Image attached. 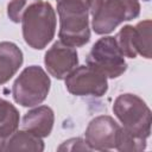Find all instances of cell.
Here are the masks:
<instances>
[{
	"label": "cell",
	"mask_w": 152,
	"mask_h": 152,
	"mask_svg": "<svg viewBox=\"0 0 152 152\" xmlns=\"http://www.w3.org/2000/svg\"><path fill=\"white\" fill-rule=\"evenodd\" d=\"M20 23L25 43L34 50H43L55 37L57 19L49 1L33 0L24 11Z\"/></svg>",
	"instance_id": "cell-1"
},
{
	"label": "cell",
	"mask_w": 152,
	"mask_h": 152,
	"mask_svg": "<svg viewBox=\"0 0 152 152\" xmlns=\"http://www.w3.org/2000/svg\"><path fill=\"white\" fill-rule=\"evenodd\" d=\"M59 17V40L72 48H81L90 40L89 1L56 0Z\"/></svg>",
	"instance_id": "cell-2"
},
{
	"label": "cell",
	"mask_w": 152,
	"mask_h": 152,
	"mask_svg": "<svg viewBox=\"0 0 152 152\" xmlns=\"http://www.w3.org/2000/svg\"><path fill=\"white\" fill-rule=\"evenodd\" d=\"M91 28L96 34H108L121 23L140 14L138 0H88Z\"/></svg>",
	"instance_id": "cell-3"
},
{
	"label": "cell",
	"mask_w": 152,
	"mask_h": 152,
	"mask_svg": "<svg viewBox=\"0 0 152 152\" xmlns=\"http://www.w3.org/2000/svg\"><path fill=\"white\" fill-rule=\"evenodd\" d=\"M113 113L128 132L147 139L151 134L152 114L146 102L138 95H119L113 103Z\"/></svg>",
	"instance_id": "cell-4"
},
{
	"label": "cell",
	"mask_w": 152,
	"mask_h": 152,
	"mask_svg": "<svg viewBox=\"0 0 152 152\" xmlns=\"http://www.w3.org/2000/svg\"><path fill=\"white\" fill-rule=\"evenodd\" d=\"M51 81L45 70L39 65L26 66L12 86L13 100L23 107L40 104L50 91Z\"/></svg>",
	"instance_id": "cell-5"
},
{
	"label": "cell",
	"mask_w": 152,
	"mask_h": 152,
	"mask_svg": "<svg viewBox=\"0 0 152 152\" xmlns=\"http://www.w3.org/2000/svg\"><path fill=\"white\" fill-rule=\"evenodd\" d=\"M86 63L107 78H118L127 70L125 56L120 51L115 37L112 36H104L95 42Z\"/></svg>",
	"instance_id": "cell-6"
},
{
	"label": "cell",
	"mask_w": 152,
	"mask_h": 152,
	"mask_svg": "<svg viewBox=\"0 0 152 152\" xmlns=\"http://www.w3.org/2000/svg\"><path fill=\"white\" fill-rule=\"evenodd\" d=\"M64 80L68 91L75 96L101 97L108 90L107 77L89 65H77Z\"/></svg>",
	"instance_id": "cell-7"
},
{
	"label": "cell",
	"mask_w": 152,
	"mask_h": 152,
	"mask_svg": "<svg viewBox=\"0 0 152 152\" xmlns=\"http://www.w3.org/2000/svg\"><path fill=\"white\" fill-rule=\"evenodd\" d=\"M120 127L112 116L99 115L88 124L84 132V140L93 151L115 148Z\"/></svg>",
	"instance_id": "cell-8"
},
{
	"label": "cell",
	"mask_w": 152,
	"mask_h": 152,
	"mask_svg": "<svg viewBox=\"0 0 152 152\" xmlns=\"http://www.w3.org/2000/svg\"><path fill=\"white\" fill-rule=\"evenodd\" d=\"M44 64L52 77L64 80L78 65V55L75 48L57 40L45 52Z\"/></svg>",
	"instance_id": "cell-9"
},
{
	"label": "cell",
	"mask_w": 152,
	"mask_h": 152,
	"mask_svg": "<svg viewBox=\"0 0 152 152\" xmlns=\"http://www.w3.org/2000/svg\"><path fill=\"white\" fill-rule=\"evenodd\" d=\"M55 122V113L49 106H38L28 110L21 120L23 129H26L40 138L49 137Z\"/></svg>",
	"instance_id": "cell-10"
},
{
	"label": "cell",
	"mask_w": 152,
	"mask_h": 152,
	"mask_svg": "<svg viewBox=\"0 0 152 152\" xmlns=\"http://www.w3.org/2000/svg\"><path fill=\"white\" fill-rule=\"evenodd\" d=\"M24 62L23 51L12 42L0 43V86L7 83Z\"/></svg>",
	"instance_id": "cell-11"
},
{
	"label": "cell",
	"mask_w": 152,
	"mask_h": 152,
	"mask_svg": "<svg viewBox=\"0 0 152 152\" xmlns=\"http://www.w3.org/2000/svg\"><path fill=\"white\" fill-rule=\"evenodd\" d=\"M0 151H33L42 152L44 151V141L40 137L26 131L20 129L13 132L10 137H7L1 146Z\"/></svg>",
	"instance_id": "cell-12"
},
{
	"label": "cell",
	"mask_w": 152,
	"mask_h": 152,
	"mask_svg": "<svg viewBox=\"0 0 152 152\" xmlns=\"http://www.w3.org/2000/svg\"><path fill=\"white\" fill-rule=\"evenodd\" d=\"M19 112L7 100L0 97V140L4 141L19 127ZM2 144V142H1Z\"/></svg>",
	"instance_id": "cell-13"
},
{
	"label": "cell",
	"mask_w": 152,
	"mask_h": 152,
	"mask_svg": "<svg viewBox=\"0 0 152 152\" xmlns=\"http://www.w3.org/2000/svg\"><path fill=\"white\" fill-rule=\"evenodd\" d=\"M151 27L150 19L139 21L133 30V43L138 55L150 59L151 58Z\"/></svg>",
	"instance_id": "cell-14"
},
{
	"label": "cell",
	"mask_w": 152,
	"mask_h": 152,
	"mask_svg": "<svg viewBox=\"0 0 152 152\" xmlns=\"http://www.w3.org/2000/svg\"><path fill=\"white\" fill-rule=\"evenodd\" d=\"M115 148L120 152H140L146 148V139L120 127Z\"/></svg>",
	"instance_id": "cell-15"
},
{
	"label": "cell",
	"mask_w": 152,
	"mask_h": 152,
	"mask_svg": "<svg viewBox=\"0 0 152 152\" xmlns=\"http://www.w3.org/2000/svg\"><path fill=\"white\" fill-rule=\"evenodd\" d=\"M133 30L134 26L132 25H125L115 36V40L118 43V46L122 55L128 58H135L138 56L134 43H133Z\"/></svg>",
	"instance_id": "cell-16"
},
{
	"label": "cell",
	"mask_w": 152,
	"mask_h": 152,
	"mask_svg": "<svg viewBox=\"0 0 152 152\" xmlns=\"http://www.w3.org/2000/svg\"><path fill=\"white\" fill-rule=\"evenodd\" d=\"M33 0H11L7 5V15L13 23H20L26 7Z\"/></svg>",
	"instance_id": "cell-17"
},
{
	"label": "cell",
	"mask_w": 152,
	"mask_h": 152,
	"mask_svg": "<svg viewBox=\"0 0 152 152\" xmlns=\"http://www.w3.org/2000/svg\"><path fill=\"white\" fill-rule=\"evenodd\" d=\"M58 151H93L87 141L82 138H71L58 146Z\"/></svg>",
	"instance_id": "cell-18"
},
{
	"label": "cell",
	"mask_w": 152,
	"mask_h": 152,
	"mask_svg": "<svg viewBox=\"0 0 152 152\" xmlns=\"http://www.w3.org/2000/svg\"><path fill=\"white\" fill-rule=\"evenodd\" d=\"M1 142H2V141H1V140H0V146H1Z\"/></svg>",
	"instance_id": "cell-19"
},
{
	"label": "cell",
	"mask_w": 152,
	"mask_h": 152,
	"mask_svg": "<svg viewBox=\"0 0 152 152\" xmlns=\"http://www.w3.org/2000/svg\"><path fill=\"white\" fill-rule=\"evenodd\" d=\"M144 1H150V0H144Z\"/></svg>",
	"instance_id": "cell-20"
}]
</instances>
